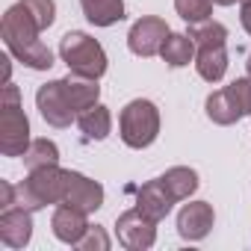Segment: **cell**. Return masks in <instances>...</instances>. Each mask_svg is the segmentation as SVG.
<instances>
[{
    "label": "cell",
    "instance_id": "cell-19",
    "mask_svg": "<svg viewBox=\"0 0 251 251\" xmlns=\"http://www.w3.org/2000/svg\"><path fill=\"white\" fill-rule=\"evenodd\" d=\"M204 106H207V118L216 121V124H222V127H227V124H236V121L242 118V109H239V103L233 100V95H230L227 89L213 92V95L207 98Z\"/></svg>",
    "mask_w": 251,
    "mask_h": 251
},
{
    "label": "cell",
    "instance_id": "cell-4",
    "mask_svg": "<svg viewBox=\"0 0 251 251\" xmlns=\"http://www.w3.org/2000/svg\"><path fill=\"white\" fill-rule=\"evenodd\" d=\"M118 130H121V142L127 148H148L154 145V139L160 136V109L154 100L136 98L118 115Z\"/></svg>",
    "mask_w": 251,
    "mask_h": 251
},
{
    "label": "cell",
    "instance_id": "cell-15",
    "mask_svg": "<svg viewBox=\"0 0 251 251\" xmlns=\"http://www.w3.org/2000/svg\"><path fill=\"white\" fill-rule=\"evenodd\" d=\"M195 68L207 83H219L227 71V50L225 45H204L195 50Z\"/></svg>",
    "mask_w": 251,
    "mask_h": 251
},
{
    "label": "cell",
    "instance_id": "cell-28",
    "mask_svg": "<svg viewBox=\"0 0 251 251\" xmlns=\"http://www.w3.org/2000/svg\"><path fill=\"white\" fill-rule=\"evenodd\" d=\"M239 21H242L245 33L251 36V0H239Z\"/></svg>",
    "mask_w": 251,
    "mask_h": 251
},
{
    "label": "cell",
    "instance_id": "cell-10",
    "mask_svg": "<svg viewBox=\"0 0 251 251\" xmlns=\"http://www.w3.org/2000/svg\"><path fill=\"white\" fill-rule=\"evenodd\" d=\"M62 204L83 210V213H95L103 204V186L80 172H68V186H65V198Z\"/></svg>",
    "mask_w": 251,
    "mask_h": 251
},
{
    "label": "cell",
    "instance_id": "cell-27",
    "mask_svg": "<svg viewBox=\"0 0 251 251\" xmlns=\"http://www.w3.org/2000/svg\"><path fill=\"white\" fill-rule=\"evenodd\" d=\"M18 204V189L9 180H0V210H9Z\"/></svg>",
    "mask_w": 251,
    "mask_h": 251
},
{
    "label": "cell",
    "instance_id": "cell-23",
    "mask_svg": "<svg viewBox=\"0 0 251 251\" xmlns=\"http://www.w3.org/2000/svg\"><path fill=\"white\" fill-rule=\"evenodd\" d=\"M175 9L186 24H201L213 15V0H175Z\"/></svg>",
    "mask_w": 251,
    "mask_h": 251
},
{
    "label": "cell",
    "instance_id": "cell-9",
    "mask_svg": "<svg viewBox=\"0 0 251 251\" xmlns=\"http://www.w3.org/2000/svg\"><path fill=\"white\" fill-rule=\"evenodd\" d=\"M213 222H216L213 204H207V201H189L177 213V233L183 239H189V242H198V239H204L213 230Z\"/></svg>",
    "mask_w": 251,
    "mask_h": 251
},
{
    "label": "cell",
    "instance_id": "cell-22",
    "mask_svg": "<svg viewBox=\"0 0 251 251\" xmlns=\"http://www.w3.org/2000/svg\"><path fill=\"white\" fill-rule=\"evenodd\" d=\"M189 39L195 42V48H204V45H227V30L219 21H201V24H189Z\"/></svg>",
    "mask_w": 251,
    "mask_h": 251
},
{
    "label": "cell",
    "instance_id": "cell-6",
    "mask_svg": "<svg viewBox=\"0 0 251 251\" xmlns=\"http://www.w3.org/2000/svg\"><path fill=\"white\" fill-rule=\"evenodd\" d=\"M115 233H118V242L130 251H145L154 245L157 239V219L148 216L142 207H133V210H124L115 222Z\"/></svg>",
    "mask_w": 251,
    "mask_h": 251
},
{
    "label": "cell",
    "instance_id": "cell-7",
    "mask_svg": "<svg viewBox=\"0 0 251 251\" xmlns=\"http://www.w3.org/2000/svg\"><path fill=\"white\" fill-rule=\"evenodd\" d=\"M36 106L42 112V118L50 124V127H68V124L74 121V106L65 95V86L62 80H50L45 86H39L36 92Z\"/></svg>",
    "mask_w": 251,
    "mask_h": 251
},
{
    "label": "cell",
    "instance_id": "cell-14",
    "mask_svg": "<svg viewBox=\"0 0 251 251\" xmlns=\"http://www.w3.org/2000/svg\"><path fill=\"white\" fill-rule=\"evenodd\" d=\"M62 86H65V95H68L74 112H83V109L95 106L98 98H100V86H98V80L83 77V74H74V71H68V77L62 80Z\"/></svg>",
    "mask_w": 251,
    "mask_h": 251
},
{
    "label": "cell",
    "instance_id": "cell-16",
    "mask_svg": "<svg viewBox=\"0 0 251 251\" xmlns=\"http://www.w3.org/2000/svg\"><path fill=\"white\" fill-rule=\"evenodd\" d=\"M77 124H80V130L86 133V139L100 142V139H106L109 130H112V112H109V106L95 103V106H89V109H83V112L77 115Z\"/></svg>",
    "mask_w": 251,
    "mask_h": 251
},
{
    "label": "cell",
    "instance_id": "cell-20",
    "mask_svg": "<svg viewBox=\"0 0 251 251\" xmlns=\"http://www.w3.org/2000/svg\"><path fill=\"white\" fill-rule=\"evenodd\" d=\"M163 183L169 186V192L175 195V201H183V198H189L198 189V175L189 166H175V169H169L163 175Z\"/></svg>",
    "mask_w": 251,
    "mask_h": 251
},
{
    "label": "cell",
    "instance_id": "cell-29",
    "mask_svg": "<svg viewBox=\"0 0 251 251\" xmlns=\"http://www.w3.org/2000/svg\"><path fill=\"white\" fill-rule=\"evenodd\" d=\"M213 3H219V6H233L236 0H213Z\"/></svg>",
    "mask_w": 251,
    "mask_h": 251
},
{
    "label": "cell",
    "instance_id": "cell-25",
    "mask_svg": "<svg viewBox=\"0 0 251 251\" xmlns=\"http://www.w3.org/2000/svg\"><path fill=\"white\" fill-rule=\"evenodd\" d=\"M225 89L233 95V100L239 103L242 115H251V77H239V80H233V83L225 86Z\"/></svg>",
    "mask_w": 251,
    "mask_h": 251
},
{
    "label": "cell",
    "instance_id": "cell-24",
    "mask_svg": "<svg viewBox=\"0 0 251 251\" xmlns=\"http://www.w3.org/2000/svg\"><path fill=\"white\" fill-rule=\"evenodd\" d=\"M24 3V9L36 18V24L42 27V30H48L53 21H56V3L53 0H21Z\"/></svg>",
    "mask_w": 251,
    "mask_h": 251
},
{
    "label": "cell",
    "instance_id": "cell-8",
    "mask_svg": "<svg viewBox=\"0 0 251 251\" xmlns=\"http://www.w3.org/2000/svg\"><path fill=\"white\" fill-rule=\"evenodd\" d=\"M169 33H172V30H169V24H166L163 18L145 15V18H139V21L130 27V33H127V48H130L136 56H154V53H160V48H163V42H166Z\"/></svg>",
    "mask_w": 251,
    "mask_h": 251
},
{
    "label": "cell",
    "instance_id": "cell-5",
    "mask_svg": "<svg viewBox=\"0 0 251 251\" xmlns=\"http://www.w3.org/2000/svg\"><path fill=\"white\" fill-rule=\"evenodd\" d=\"M59 56L68 65V71L92 77V80H100L106 74V65H109L100 42L80 33V30H71V33H65L59 39Z\"/></svg>",
    "mask_w": 251,
    "mask_h": 251
},
{
    "label": "cell",
    "instance_id": "cell-30",
    "mask_svg": "<svg viewBox=\"0 0 251 251\" xmlns=\"http://www.w3.org/2000/svg\"><path fill=\"white\" fill-rule=\"evenodd\" d=\"M245 68H248V77H251V53H248V62H245Z\"/></svg>",
    "mask_w": 251,
    "mask_h": 251
},
{
    "label": "cell",
    "instance_id": "cell-17",
    "mask_svg": "<svg viewBox=\"0 0 251 251\" xmlns=\"http://www.w3.org/2000/svg\"><path fill=\"white\" fill-rule=\"evenodd\" d=\"M160 56H163L166 65L183 68L195 59V42L189 39V33H169L163 48H160Z\"/></svg>",
    "mask_w": 251,
    "mask_h": 251
},
{
    "label": "cell",
    "instance_id": "cell-1",
    "mask_svg": "<svg viewBox=\"0 0 251 251\" xmlns=\"http://www.w3.org/2000/svg\"><path fill=\"white\" fill-rule=\"evenodd\" d=\"M0 33H3V42H6L9 53H12L18 62H24L27 68H33V71H48V68L53 65L50 48L39 39L42 27H39L36 18L24 9L21 0H18L15 6L6 9L3 24H0Z\"/></svg>",
    "mask_w": 251,
    "mask_h": 251
},
{
    "label": "cell",
    "instance_id": "cell-3",
    "mask_svg": "<svg viewBox=\"0 0 251 251\" xmlns=\"http://www.w3.org/2000/svg\"><path fill=\"white\" fill-rule=\"evenodd\" d=\"M30 121L21 109L18 86L3 83V103H0V151L3 157H24L30 148Z\"/></svg>",
    "mask_w": 251,
    "mask_h": 251
},
{
    "label": "cell",
    "instance_id": "cell-18",
    "mask_svg": "<svg viewBox=\"0 0 251 251\" xmlns=\"http://www.w3.org/2000/svg\"><path fill=\"white\" fill-rule=\"evenodd\" d=\"M80 6L95 27H112L124 18V0H80Z\"/></svg>",
    "mask_w": 251,
    "mask_h": 251
},
{
    "label": "cell",
    "instance_id": "cell-11",
    "mask_svg": "<svg viewBox=\"0 0 251 251\" xmlns=\"http://www.w3.org/2000/svg\"><path fill=\"white\" fill-rule=\"evenodd\" d=\"M33 210L15 204L9 210H0V242L9 248H24L33 239Z\"/></svg>",
    "mask_w": 251,
    "mask_h": 251
},
{
    "label": "cell",
    "instance_id": "cell-2",
    "mask_svg": "<svg viewBox=\"0 0 251 251\" xmlns=\"http://www.w3.org/2000/svg\"><path fill=\"white\" fill-rule=\"evenodd\" d=\"M65 186H68V172L59 169V163L30 169V175L15 186L18 189V204L27 207V210H42L48 204H62Z\"/></svg>",
    "mask_w": 251,
    "mask_h": 251
},
{
    "label": "cell",
    "instance_id": "cell-26",
    "mask_svg": "<svg viewBox=\"0 0 251 251\" xmlns=\"http://www.w3.org/2000/svg\"><path fill=\"white\" fill-rule=\"evenodd\" d=\"M77 248H83V251H106L109 248V236L103 233V227H89L86 236L77 242Z\"/></svg>",
    "mask_w": 251,
    "mask_h": 251
},
{
    "label": "cell",
    "instance_id": "cell-21",
    "mask_svg": "<svg viewBox=\"0 0 251 251\" xmlns=\"http://www.w3.org/2000/svg\"><path fill=\"white\" fill-rule=\"evenodd\" d=\"M53 163H59V148H56V142H50V139H33L30 142V148L24 151V166L27 169H39V166H53Z\"/></svg>",
    "mask_w": 251,
    "mask_h": 251
},
{
    "label": "cell",
    "instance_id": "cell-13",
    "mask_svg": "<svg viewBox=\"0 0 251 251\" xmlns=\"http://www.w3.org/2000/svg\"><path fill=\"white\" fill-rule=\"evenodd\" d=\"M172 204H175V195L169 192V186L163 183V177L148 180V183L139 189V195H136V207H142V210H145L148 216H154L157 222L172 213Z\"/></svg>",
    "mask_w": 251,
    "mask_h": 251
},
{
    "label": "cell",
    "instance_id": "cell-12",
    "mask_svg": "<svg viewBox=\"0 0 251 251\" xmlns=\"http://www.w3.org/2000/svg\"><path fill=\"white\" fill-rule=\"evenodd\" d=\"M86 216H89V213H83V210H74V207H68V204H59V207L53 210V219H50L53 236H56L59 242H65V245H77V242L86 236V230L92 227V225L86 222Z\"/></svg>",
    "mask_w": 251,
    "mask_h": 251
}]
</instances>
